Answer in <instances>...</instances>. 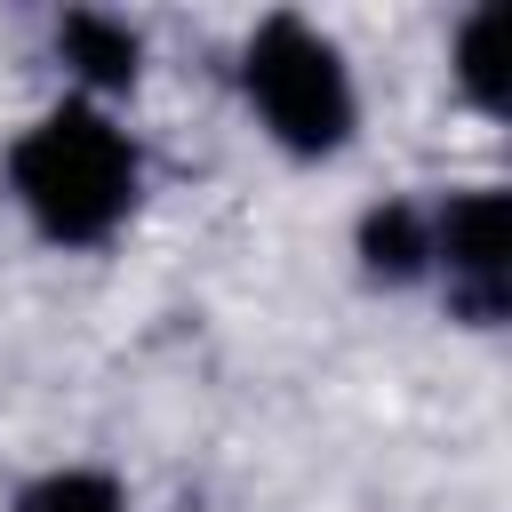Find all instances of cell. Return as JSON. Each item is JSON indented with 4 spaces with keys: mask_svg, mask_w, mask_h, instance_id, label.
I'll return each mask as SVG.
<instances>
[{
    "mask_svg": "<svg viewBox=\"0 0 512 512\" xmlns=\"http://www.w3.org/2000/svg\"><path fill=\"white\" fill-rule=\"evenodd\" d=\"M248 88H256L264 120H272L296 152L336 144L344 120H352V96H344V72H336L328 40H312V32L288 24V16L256 32V48H248Z\"/></svg>",
    "mask_w": 512,
    "mask_h": 512,
    "instance_id": "7a4b0ae2",
    "label": "cell"
},
{
    "mask_svg": "<svg viewBox=\"0 0 512 512\" xmlns=\"http://www.w3.org/2000/svg\"><path fill=\"white\" fill-rule=\"evenodd\" d=\"M464 80H472V96H496V16L464 24Z\"/></svg>",
    "mask_w": 512,
    "mask_h": 512,
    "instance_id": "8992f818",
    "label": "cell"
},
{
    "mask_svg": "<svg viewBox=\"0 0 512 512\" xmlns=\"http://www.w3.org/2000/svg\"><path fill=\"white\" fill-rule=\"evenodd\" d=\"M368 256H376L384 272H408V264H416V224H408L400 208L376 216V224H368Z\"/></svg>",
    "mask_w": 512,
    "mask_h": 512,
    "instance_id": "52a82bcc",
    "label": "cell"
},
{
    "mask_svg": "<svg viewBox=\"0 0 512 512\" xmlns=\"http://www.w3.org/2000/svg\"><path fill=\"white\" fill-rule=\"evenodd\" d=\"M448 264H464L480 280L504 264V200L496 192H472V200L448 208Z\"/></svg>",
    "mask_w": 512,
    "mask_h": 512,
    "instance_id": "3957f363",
    "label": "cell"
},
{
    "mask_svg": "<svg viewBox=\"0 0 512 512\" xmlns=\"http://www.w3.org/2000/svg\"><path fill=\"white\" fill-rule=\"evenodd\" d=\"M16 184H24V200H32V216H40L48 232L96 240V232L128 208L136 160H128V144H120L96 112H56V120H40V128L24 136Z\"/></svg>",
    "mask_w": 512,
    "mask_h": 512,
    "instance_id": "6da1fadb",
    "label": "cell"
},
{
    "mask_svg": "<svg viewBox=\"0 0 512 512\" xmlns=\"http://www.w3.org/2000/svg\"><path fill=\"white\" fill-rule=\"evenodd\" d=\"M64 48L80 56L88 80H128V72H136V40H128L120 24H104V16H72V24H64Z\"/></svg>",
    "mask_w": 512,
    "mask_h": 512,
    "instance_id": "277c9868",
    "label": "cell"
},
{
    "mask_svg": "<svg viewBox=\"0 0 512 512\" xmlns=\"http://www.w3.org/2000/svg\"><path fill=\"white\" fill-rule=\"evenodd\" d=\"M24 512H120V496H112L96 472H64V480L32 488V496H24Z\"/></svg>",
    "mask_w": 512,
    "mask_h": 512,
    "instance_id": "5b68a950",
    "label": "cell"
}]
</instances>
